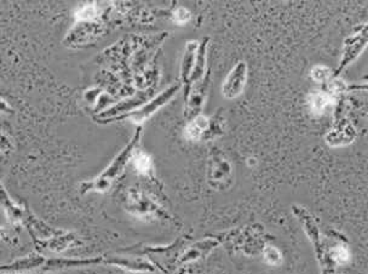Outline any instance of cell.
<instances>
[{
	"label": "cell",
	"instance_id": "cell-12",
	"mask_svg": "<svg viewBox=\"0 0 368 274\" xmlns=\"http://www.w3.org/2000/svg\"><path fill=\"white\" fill-rule=\"evenodd\" d=\"M133 155H135L133 164H135V168L137 169V171L142 174L148 173L151 168V159L149 155L137 150L133 152Z\"/></svg>",
	"mask_w": 368,
	"mask_h": 274
},
{
	"label": "cell",
	"instance_id": "cell-20",
	"mask_svg": "<svg viewBox=\"0 0 368 274\" xmlns=\"http://www.w3.org/2000/svg\"><path fill=\"white\" fill-rule=\"evenodd\" d=\"M20 274H27V273H20Z\"/></svg>",
	"mask_w": 368,
	"mask_h": 274
},
{
	"label": "cell",
	"instance_id": "cell-7",
	"mask_svg": "<svg viewBox=\"0 0 368 274\" xmlns=\"http://www.w3.org/2000/svg\"><path fill=\"white\" fill-rule=\"evenodd\" d=\"M103 263L116 266V267H120L123 270H131V272H146V273H151V272L156 270V268L151 263L139 260V259L136 260V259H130V257H103Z\"/></svg>",
	"mask_w": 368,
	"mask_h": 274
},
{
	"label": "cell",
	"instance_id": "cell-15",
	"mask_svg": "<svg viewBox=\"0 0 368 274\" xmlns=\"http://www.w3.org/2000/svg\"><path fill=\"white\" fill-rule=\"evenodd\" d=\"M331 75V70L325 66H316L311 70V78L320 83L327 80Z\"/></svg>",
	"mask_w": 368,
	"mask_h": 274
},
{
	"label": "cell",
	"instance_id": "cell-9",
	"mask_svg": "<svg viewBox=\"0 0 368 274\" xmlns=\"http://www.w3.org/2000/svg\"><path fill=\"white\" fill-rule=\"evenodd\" d=\"M177 89L178 86H173V88L170 89L168 91H165L164 93L159 95V96L156 98V100H153V101L149 102L146 106L143 107L142 110L135 112V113L131 115L133 122H143V120L148 118L149 115H153L159 107L163 106L169 98H171V96H172L173 93H176Z\"/></svg>",
	"mask_w": 368,
	"mask_h": 274
},
{
	"label": "cell",
	"instance_id": "cell-6",
	"mask_svg": "<svg viewBox=\"0 0 368 274\" xmlns=\"http://www.w3.org/2000/svg\"><path fill=\"white\" fill-rule=\"evenodd\" d=\"M246 77H247V70L244 63H239L236 65L231 73L226 77V81L222 86V93L224 98H236L243 93L245 84H246Z\"/></svg>",
	"mask_w": 368,
	"mask_h": 274
},
{
	"label": "cell",
	"instance_id": "cell-1",
	"mask_svg": "<svg viewBox=\"0 0 368 274\" xmlns=\"http://www.w3.org/2000/svg\"><path fill=\"white\" fill-rule=\"evenodd\" d=\"M0 207L4 210L9 221L18 223L26 228L34 244L53 238V235L62 232L60 228H53L51 226L46 225L27 207H22L21 204L13 202L1 181H0Z\"/></svg>",
	"mask_w": 368,
	"mask_h": 274
},
{
	"label": "cell",
	"instance_id": "cell-4",
	"mask_svg": "<svg viewBox=\"0 0 368 274\" xmlns=\"http://www.w3.org/2000/svg\"><path fill=\"white\" fill-rule=\"evenodd\" d=\"M48 261V257L43 254H32L18 260L0 265V274L27 273L29 270H40Z\"/></svg>",
	"mask_w": 368,
	"mask_h": 274
},
{
	"label": "cell",
	"instance_id": "cell-11",
	"mask_svg": "<svg viewBox=\"0 0 368 274\" xmlns=\"http://www.w3.org/2000/svg\"><path fill=\"white\" fill-rule=\"evenodd\" d=\"M209 122L205 117H198L193 123L186 128V136L191 140H199L204 136L205 130L207 128Z\"/></svg>",
	"mask_w": 368,
	"mask_h": 274
},
{
	"label": "cell",
	"instance_id": "cell-3",
	"mask_svg": "<svg viewBox=\"0 0 368 274\" xmlns=\"http://www.w3.org/2000/svg\"><path fill=\"white\" fill-rule=\"evenodd\" d=\"M83 244V240L80 237L68 232V230H62L61 233L53 235V238L46 239L44 242L36 244V250L39 252H49L53 254H61L64 252L68 249L76 248Z\"/></svg>",
	"mask_w": 368,
	"mask_h": 274
},
{
	"label": "cell",
	"instance_id": "cell-10",
	"mask_svg": "<svg viewBox=\"0 0 368 274\" xmlns=\"http://www.w3.org/2000/svg\"><path fill=\"white\" fill-rule=\"evenodd\" d=\"M309 107H311V111L316 115H321L326 111V108L329 106L331 103V98L329 95L325 93H311L309 95Z\"/></svg>",
	"mask_w": 368,
	"mask_h": 274
},
{
	"label": "cell",
	"instance_id": "cell-13",
	"mask_svg": "<svg viewBox=\"0 0 368 274\" xmlns=\"http://www.w3.org/2000/svg\"><path fill=\"white\" fill-rule=\"evenodd\" d=\"M333 260L339 263V265H346L350 260V252L346 248V245L339 244L337 245L332 254Z\"/></svg>",
	"mask_w": 368,
	"mask_h": 274
},
{
	"label": "cell",
	"instance_id": "cell-14",
	"mask_svg": "<svg viewBox=\"0 0 368 274\" xmlns=\"http://www.w3.org/2000/svg\"><path fill=\"white\" fill-rule=\"evenodd\" d=\"M96 13H97V9L95 5L86 4L76 11V18L79 21H90L96 18Z\"/></svg>",
	"mask_w": 368,
	"mask_h": 274
},
{
	"label": "cell",
	"instance_id": "cell-16",
	"mask_svg": "<svg viewBox=\"0 0 368 274\" xmlns=\"http://www.w3.org/2000/svg\"><path fill=\"white\" fill-rule=\"evenodd\" d=\"M264 259L268 263L271 265H278L281 262V254H280L278 249L274 248V247H268V248L264 250Z\"/></svg>",
	"mask_w": 368,
	"mask_h": 274
},
{
	"label": "cell",
	"instance_id": "cell-17",
	"mask_svg": "<svg viewBox=\"0 0 368 274\" xmlns=\"http://www.w3.org/2000/svg\"><path fill=\"white\" fill-rule=\"evenodd\" d=\"M13 150V140L6 133L0 131V155H9Z\"/></svg>",
	"mask_w": 368,
	"mask_h": 274
},
{
	"label": "cell",
	"instance_id": "cell-5",
	"mask_svg": "<svg viewBox=\"0 0 368 274\" xmlns=\"http://www.w3.org/2000/svg\"><path fill=\"white\" fill-rule=\"evenodd\" d=\"M103 263V256L89 257V259H63V257H51L48 259L40 270L53 272V270H67L80 267H89Z\"/></svg>",
	"mask_w": 368,
	"mask_h": 274
},
{
	"label": "cell",
	"instance_id": "cell-8",
	"mask_svg": "<svg viewBox=\"0 0 368 274\" xmlns=\"http://www.w3.org/2000/svg\"><path fill=\"white\" fill-rule=\"evenodd\" d=\"M366 41H367L366 26L364 27V31L355 33L354 36L346 40L344 53H343L342 68L346 63H350V61H353L364 50Z\"/></svg>",
	"mask_w": 368,
	"mask_h": 274
},
{
	"label": "cell",
	"instance_id": "cell-19",
	"mask_svg": "<svg viewBox=\"0 0 368 274\" xmlns=\"http://www.w3.org/2000/svg\"><path fill=\"white\" fill-rule=\"evenodd\" d=\"M0 113H5V115H13V107L10 106L9 103L4 98H0Z\"/></svg>",
	"mask_w": 368,
	"mask_h": 274
},
{
	"label": "cell",
	"instance_id": "cell-2",
	"mask_svg": "<svg viewBox=\"0 0 368 274\" xmlns=\"http://www.w3.org/2000/svg\"><path fill=\"white\" fill-rule=\"evenodd\" d=\"M141 130L142 129H137V131L133 135L131 141L124 147V150H121L119 155H116V158L103 170L102 173L100 174L97 177H95L93 180L80 183V192L83 195H86L90 192L104 193L107 190H109L114 181L119 178L121 174L124 173L126 165L132 158L133 152L137 150L139 137H141Z\"/></svg>",
	"mask_w": 368,
	"mask_h": 274
},
{
	"label": "cell",
	"instance_id": "cell-18",
	"mask_svg": "<svg viewBox=\"0 0 368 274\" xmlns=\"http://www.w3.org/2000/svg\"><path fill=\"white\" fill-rule=\"evenodd\" d=\"M189 20H191V13L186 9H183V8L176 10L175 13H173V21L178 23V25H184Z\"/></svg>",
	"mask_w": 368,
	"mask_h": 274
}]
</instances>
